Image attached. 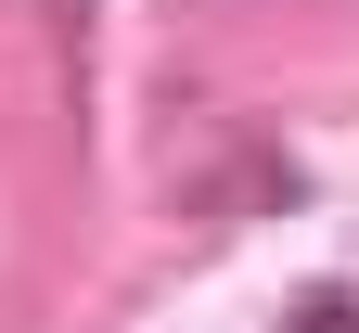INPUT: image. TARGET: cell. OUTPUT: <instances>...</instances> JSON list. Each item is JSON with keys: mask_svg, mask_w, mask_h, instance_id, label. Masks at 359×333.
<instances>
[{"mask_svg": "<svg viewBox=\"0 0 359 333\" xmlns=\"http://www.w3.org/2000/svg\"><path fill=\"white\" fill-rule=\"evenodd\" d=\"M283 333H359V308H346V295H308V308H295Z\"/></svg>", "mask_w": 359, "mask_h": 333, "instance_id": "6da1fadb", "label": "cell"}]
</instances>
